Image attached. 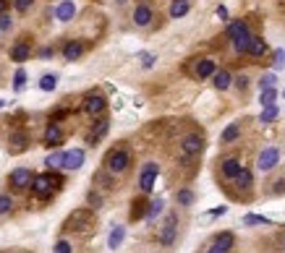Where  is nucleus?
Instances as JSON below:
<instances>
[{
	"mask_svg": "<svg viewBox=\"0 0 285 253\" xmlns=\"http://www.w3.org/2000/svg\"><path fill=\"white\" fill-rule=\"evenodd\" d=\"M50 55H52V50H50V47H44V50L40 52V58H50Z\"/></svg>",
	"mask_w": 285,
	"mask_h": 253,
	"instance_id": "nucleus-50",
	"label": "nucleus"
},
{
	"mask_svg": "<svg viewBox=\"0 0 285 253\" xmlns=\"http://www.w3.org/2000/svg\"><path fill=\"white\" fill-rule=\"evenodd\" d=\"M73 16H76V5H73V0H63V3L55 8V19L58 21H71Z\"/></svg>",
	"mask_w": 285,
	"mask_h": 253,
	"instance_id": "nucleus-18",
	"label": "nucleus"
},
{
	"mask_svg": "<svg viewBox=\"0 0 285 253\" xmlns=\"http://www.w3.org/2000/svg\"><path fill=\"white\" fill-rule=\"evenodd\" d=\"M225 211H228V206H217V209H212V211H209V217H222Z\"/></svg>",
	"mask_w": 285,
	"mask_h": 253,
	"instance_id": "nucleus-46",
	"label": "nucleus"
},
{
	"mask_svg": "<svg viewBox=\"0 0 285 253\" xmlns=\"http://www.w3.org/2000/svg\"><path fill=\"white\" fill-rule=\"evenodd\" d=\"M236 245V235L233 232H220L215 237V243L207 248V253H230Z\"/></svg>",
	"mask_w": 285,
	"mask_h": 253,
	"instance_id": "nucleus-8",
	"label": "nucleus"
},
{
	"mask_svg": "<svg viewBox=\"0 0 285 253\" xmlns=\"http://www.w3.org/2000/svg\"><path fill=\"white\" fill-rule=\"evenodd\" d=\"M13 5H16V11H21V13H24V11H29V8H32V0H13Z\"/></svg>",
	"mask_w": 285,
	"mask_h": 253,
	"instance_id": "nucleus-43",
	"label": "nucleus"
},
{
	"mask_svg": "<svg viewBox=\"0 0 285 253\" xmlns=\"http://www.w3.org/2000/svg\"><path fill=\"white\" fill-rule=\"evenodd\" d=\"M47 170H55V167H63V151H52V154L44 159Z\"/></svg>",
	"mask_w": 285,
	"mask_h": 253,
	"instance_id": "nucleus-31",
	"label": "nucleus"
},
{
	"mask_svg": "<svg viewBox=\"0 0 285 253\" xmlns=\"http://www.w3.org/2000/svg\"><path fill=\"white\" fill-rule=\"evenodd\" d=\"M105 107H108V99H105L102 94H89L84 99V112L92 115V118H94V115H102Z\"/></svg>",
	"mask_w": 285,
	"mask_h": 253,
	"instance_id": "nucleus-11",
	"label": "nucleus"
},
{
	"mask_svg": "<svg viewBox=\"0 0 285 253\" xmlns=\"http://www.w3.org/2000/svg\"><path fill=\"white\" fill-rule=\"evenodd\" d=\"M108 131H110V120L100 118V120H97L94 126H92V131L87 133V144H92V147H94V144L100 141L102 136H108Z\"/></svg>",
	"mask_w": 285,
	"mask_h": 253,
	"instance_id": "nucleus-12",
	"label": "nucleus"
},
{
	"mask_svg": "<svg viewBox=\"0 0 285 253\" xmlns=\"http://www.w3.org/2000/svg\"><path fill=\"white\" fill-rule=\"evenodd\" d=\"M131 165V151L129 149H110L105 154V170L112 172V175H121L129 170Z\"/></svg>",
	"mask_w": 285,
	"mask_h": 253,
	"instance_id": "nucleus-2",
	"label": "nucleus"
},
{
	"mask_svg": "<svg viewBox=\"0 0 285 253\" xmlns=\"http://www.w3.org/2000/svg\"><path fill=\"white\" fill-rule=\"evenodd\" d=\"M87 201H89V206H92V209H100V206H102V196L94 193V190H89V193H87Z\"/></svg>",
	"mask_w": 285,
	"mask_h": 253,
	"instance_id": "nucleus-39",
	"label": "nucleus"
},
{
	"mask_svg": "<svg viewBox=\"0 0 285 253\" xmlns=\"http://www.w3.org/2000/svg\"><path fill=\"white\" fill-rule=\"evenodd\" d=\"M5 8H8V0H0V13H5Z\"/></svg>",
	"mask_w": 285,
	"mask_h": 253,
	"instance_id": "nucleus-51",
	"label": "nucleus"
},
{
	"mask_svg": "<svg viewBox=\"0 0 285 253\" xmlns=\"http://www.w3.org/2000/svg\"><path fill=\"white\" fill-rule=\"evenodd\" d=\"M29 144V136L24 131H13L11 133V151H24Z\"/></svg>",
	"mask_w": 285,
	"mask_h": 253,
	"instance_id": "nucleus-23",
	"label": "nucleus"
},
{
	"mask_svg": "<svg viewBox=\"0 0 285 253\" xmlns=\"http://www.w3.org/2000/svg\"><path fill=\"white\" fill-rule=\"evenodd\" d=\"M157 175H160V167H157L154 162H147L144 167H141V175H139V188L144 190V193H149V190L154 188Z\"/></svg>",
	"mask_w": 285,
	"mask_h": 253,
	"instance_id": "nucleus-7",
	"label": "nucleus"
},
{
	"mask_svg": "<svg viewBox=\"0 0 285 253\" xmlns=\"http://www.w3.org/2000/svg\"><path fill=\"white\" fill-rule=\"evenodd\" d=\"M32 178H34V175H32V170H26V167H16V170L11 172L8 183H11V186L16 188V190H24V188H29V186H32Z\"/></svg>",
	"mask_w": 285,
	"mask_h": 253,
	"instance_id": "nucleus-10",
	"label": "nucleus"
},
{
	"mask_svg": "<svg viewBox=\"0 0 285 253\" xmlns=\"http://www.w3.org/2000/svg\"><path fill=\"white\" fill-rule=\"evenodd\" d=\"M275 73H264V76H262V79H259V89H269V86H275Z\"/></svg>",
	"mask_w": 285,
	"mask_h": 253,
	"instance_id": "nucleus-40",
	"label": "nucleus"
},
{
	"mask_svg": "<svg viewBox=\"0 0 285 253\" xmlns=\"http://www.w3.org/2000/svg\"><path fill=\"white\" fill-rule=\"evenodd\" d=\"M230 84H233V79H230L228 71H215V73H212V86H215L217 91H225Z\"/></svg>",
	"mask_w": 285,
	"mask_h": 253,
	"instance_id": "nucleus-21",
	"label": "nucleus"
},
{
	"mask_svg": "<svg viewBox=\"0 0 285 253\" xmlns=\"http://www.w3.org/2000/svg\"><path fill=\"white\" fill-rule=\"evenodd\" d=\"M233 180H236V186L241 188V190H249V188L254 186V178H251V172L246 170V167H241V172H238Z\"/></svg>",
	"mask_w": 285,
	"mask_h": 253,
	"instance_id": "nucleus-27",
	"label": "nucleus"
},
{
	"mask_svg": "<svg viewBox=\"0 0 285 253\" xmlns=\"http://www.w3.org/2000/svg\"><path fill=\"white\" fill-rule=\"evenodd\" d=\"M283 251H285V240H283Z\"/></svg>",
	"mask_w": 285,
	"mask_h": 253,
	"instance_id": "nucleus-52",
	"label": "nucleus"
},
{
	"mask_svg": "<svg viewBox=\"0 0 285 253\" xmlns=\"http://www.w3.org/2000/svg\"><path fill=\"white\" fill-rule=\"evenodd\" d=\"M0 34H3V32H0Z\"/></svg>",
	"mask_w": 285,
	"mask_h": 253,
	"instance_id": "nucleus-56",
	"label": "nucleus"
},
{
	"mask_svg": "<svg viewBox=\"0 0 285 253\" xmlns=\"http://www.w3.org/2000/svg\"><path fill=\"white\" fill-rule=\"evenodd\" d=\"M42 139H44V144H47V147H58V144L63 141V131H61V126H58V123L52 120L50 126L44 128V136H42Z\"/></svg>",
	"mask_w": 285,
	"mask_h": 253,
	"instance_id": "nucleus-14",
	"label": "nucleus"
},
{
	"mask_svg": "<svg viewBox=\"0 0 285 253\" xmlns=\"http://www.w3.org/2000/svg\"><path fill=\"white\" fill-rule=\"evenodd\" d=\"M11 253H19V251H11Z\"/></svg>",
	"mask_w": 285,
	"mask_h": 253,
	"instance_id": "nucleus-53",
	"label": "nucleus"
},
{
	"mask_svg": "<svg viewBox=\"0 0 285 253\" xmlns=\"http://www.w3.org/2000/svg\"><path fill=\"white\" fill-rule=\"evenodd\" d=\"M236 86H238V89H246V86H249V79H246V76H238V79H236Z\"/></svg>",
	"mask_w": 285,
	"mask_h": 253,
	"instance_id": "nucleus-47",
	"label": "nucleus"
},
{
	"mask_svg": "<svg viewBox=\"0 0 285 253\" xmlns=\"http://www.w3.org/2000/svg\"><path fill=\"white\" fill-rule=\"evenodd\" d=\"M55 86H58V76L47 73V76H42V79H40V89L42 91H52Z\"/></svg>",
	"mask_w": 285,
	"mask_h": 253,
	"instance_id": "nucleus-32",
	"label": "nucleus"
},
{
	"mask_svg": "<svg viewBox=\"0 0 285 253\" xmlns=\"http://www.w3.org/2000/svg\"><path fill=\"white\" fill-rule=\"evenodd\" d=\"M24 86H26V71H24V68H19V71H16V76H13V89H16V91H21Z\"/></svg>",
	"mask_w": 285,
	"mask_h": 253,
	"instance_id": "nucleus-36",
	"label": "nucleus"
},
{
	"mask_svg": "<svg viewBox=\"0 0 285 253\" xmlns=\"http://www.w3.org/2000/svg\"><path fill=\"white\" fill-rule=\"evenodd\" d=\"M238 136H241V123H230V126L222 131V139L220 141L222 144H230V141H236Z\"/></svg>",
	"mask_w": 285,
	"mask_h": 253,
	"instance_id": "nucleus-28",
	"label": "nucleus"
},
{
	"mask_svg": "<svg viewBox=\"0 0 285 253\" xmlns=\"http://www.w3.org/2000/svg\"><path fill=\"white\" fill-rule=\"evenodd\" d=\"M228 37L233 40V47H236L238 52H246V50H249L251 32H249V24H246V21H233V24H228Z\"/></svg>",
	"mask_w": 285,
	"mask_h": 253,
	"instance_id": "nucleus-3",
	"label": "nucleus"
},
{
	"mask_svg": "<svg viewBox=\"0 0 285 253\" xmlns=\"http://www.w3.org/2000/svg\"><path fill=\"white\" fill-rule=\"evenodd\" d=\"M112 175V172H110ZM108 175V170H102V172H97L94 175V183H102V188H115V180H112Z\"/></svg>",
	"mask_w": 285,
	"mask_h": 253,
	"instance_id": "nucleus-33",
	"label": "nucleus"
},
{
	"mask_svg": "<svg viewBox=\"0 0 285 253\" xmlns=\"http://www.w3.org/2000/svg\"><path fill=\"white\" fill-rule=\"evenodd\" d=\"M81 165H84V149L63 151V167H66V170H79Z\"/></svg>",
	"mask_w": 285,
	"mask_h": 253,
	"instance_id": "nucleus-13",
	"label": "nucleus"
},
{
	"mask_svg": "<svg viewBox=\"0 0 285 253\" xmlns=\"http://www.w3.org/2000/svg\"><path fill=\"white\" fill-rule=\"evenodd\" d=\"M275 99H277V89H275V86H269V89H262V94H259V102H262V107H267V105H275Z\"/></svg>",
	"mask_w": 285,
	"mask_h": 253,
	"instance_id": "nucleus-29",
	"label": "nucleus"
},
{
	"mask_svg": "<svg viewBox=\"0 0 285 253\" xmlns=\"http://www.w3.org/2000/svg\"><path fill=\"white\" fill-rule=\"evenodd\" d=\"M81 55H84V44H81L79 40H71L63 47V60H79Z\"/></svg>",
	"mask_w": 285,
	"mask_h": 253,
	"instance_id": "nucleus-20",
	"label": "nucleus"
},
{
	"mask_svg": "<svg viewBox=\"0 0 285 253\" xmlns=\"http://www.w3.org/2000/svg\"><path fill=\"white\" fill-rule=\"evenodd\" d=\"M175 222H178L175 214H168V222H165V227L160 230V237H157V240H160V245H165V248L175 243V232H178Z\"/></svg>",
	"mask_w": 285,
	"mask_h": 253,
	"instance_id": "nucleus-9",
	"label": "nucleus"
},
{
	"mask_svg": "<svg viewBox=\"0 0 285 253\" xmlns=\"http://www.w3.org/2000/svg\"><path fill=\"white\" fill-rule=\"evenodd\" d=\"M29 55H32V47H29L26 42H19L11 47V60H16V63H24Z\"/></svg>",
	"mask_w": 285,
	"mask_h": 253,
	"instance_id": "nucleus-22",
	"label": "nucleus"
},
{
	"mask_svg": "<svg viewBox=\"0 0 285 253\" xmlns=\"http://www.w3.org/2000/svg\"><path fill=\"white\" fill-rule=\"evenodd\" d=\"M277 115H280V110H277V105H267L264 110H262V115H259V123H272Z\"/></svg>",
	"mask_w": 285,
	"mask_h": 253,
	"instance_id": "nucleus-30",
	"label": "nucleus"
},
{
	"mask_svg": "<svg viewBox=\"0 0 285 253\" xmlns=\"http://www.w3.org/2000/svg\"><path fill=\"white\" fill-rule=\"evenodd\" d=\"M147 201H133V209H131V219H141L147 214Z\"/></svg>",
	"mask_w": 285,
	"mask_h": 253,
	"instance_id": "nucleus-35",
	"label": "nucleus"
},
{
	"mask_svg": "<svg viewBox=\"0 0 285 253\" xmlns=\"http://www.w3.org/2000/svg\"><path fill=\"white\" fill-rule=\"evenodd\" d=\"M241 159H236V157H230V159H222V162H220V170H222V175H225V178H228V180H233L236 178V175L238 172H241Z\"/></svg>",
	"mask_w": 285,
	"mask_h": 253,
	"instance_id": "nucleus-16",
	"label": "nucleus"
},
{
	"mask_svg": "<svg viewBox=\"0 0 285 253\" xmlns=\"http://www.w3.org/2000/svg\"><path fill=\"white\" fill-rule=\"evenodd\" d=\"M283 97H285V89H283Z\"/></svg>",
	"mask_w": 285,
	"mask_h": 253,
	"instance_id": "nucleus-54",
	"label": "nucleus"
},
{
	"mask_svg": "<svg viewBox=\"0 0 285 253\" xmlns=\"http://www.w3.org/2000/svg\"><path fill=\"white\" fill-rule=\"evenodd\" d=\"M217 71L215 68V60H209V58H201L199 63H197V68H194V76H197L199 81H204V79H209Z\"/></svg>",
	"mask_w": 285,
	"mask_h": 253,
	"instance_id": "nucleus-15",
	"label": "nucleus"
},
{
	"mask_svg": "<svg viewBox=\"0 0 285 253\" xmlns=\"http://www.w3.org/2000/svg\"><path fill=\"white\" fill-rule=\"evenodd\" d=\"M8 29H11V19L5 13H0V32H8Z\"/></svg>",
	"mask_w": 285,
	"mask_h": 253,
	"instance_id": "nucleus-45",
	"label": "nucleus"
},
{
	"mask_svg": "<svg viewBox=\"0 0 285 253\" xmlns=\"http://www.w3.org/2000/svg\"><path fill=\"white\" fill-rule=\"evenodd\" d=\"M277 162H280V149L277 147H267V149H262V154L257 159V167L262 172H269V170H275Z\"/></svg>",
	"mask_w": 285,
	"mask_h": 253,
	"instance_id": "nucleus-6",
	"label": "nucleus"
},
{
	"mask_svg": "<svg viewBox=\"0 0 285 253\" xmlns=\"http://www.w3.org/2000/svg\"><path fill=\"white\" fill-rule=\"evenodd\" d=\"M123 240H126V227H123V225H115V227L110 230V235H108V248H110V251L121 248Z\"/></svg>",
	"mask_w": 285,
	"mask_h": 253,
	"instance_id": "nucleus-19",
	"label": "nucleus"
},
{
	"mask_svg": "<svg viewBox=\"0 0 285 253\" xmlns=\"http://www.w3.org/2000/svg\"><path fill=\"white\" fill-rule=\"evenodd\" d=\"M243 225H272V219L259 217V214H246V217H243Z\"/></svg>",
	"mask_w": 285,
	"mask_h": 253,
	"instance_id": "nucleus-34",
	"label": "nucleus"
},
{
	"mask_svg": "<svg viewBox=\"0 0 285 253\" xmlns=\"http://www.w3.org/2000/svg\"><path fill=\"white\" fill-rule=\"evenodd\" d=\"M249 55H254V58H262L267 52V42L262 40V37H251V42H249Z\"/></svg>",
	"mask_w": 285,
	"mask_h": 253,
	"instance_id": "nucleus-25",
	"label": "nucleus"
},
{
	"mask_svg": "<svg viewBox=\"0 0 285 253\" xmlns=\"http://www.w3.org/2000/svg\"><path fill=\"white\" fill-rule=\"evenodd\" d=\"M32 193L37 198H42V201H47V198L52 196V190H55V186H52V178H50V172H44V175H34L32 178Z\"/></svg>",
	"mask_w": 285,
	"mask_h": 253,
	"instance_id": "nucleus-4",
	"label": "nucleus"
},
{
	"mask_svg": "<svg viewBox=\"0 0 285 253\" xmlns=\"http://www.w3.org/2000/svg\"><path fill=\"white\" fill-rule=\"evenodd\" d=\"M217 16H220V19H228V8H225V5H220V8H217Z\"/></svg>",
	"mask_w": 285,
	"mask_h": 253,
	"instance_id": "nucleus-49",
	"label": "nucleus"
},
{
	"mask_svg": "<svg viewBox=\"0 0 285 253\" xmlns=\"http://www.w3.org/2000/svg\"><path fill=\"white\" fill-rule=\"evenodd\" d=\"M162 209H165V201H162V198H154V201L147 206V214H144V219H147V222H154V219L162 214Z\"/></svg>",
	"mask_w": 285,
	"mask_h": 253,
	"instance_id": "nucleus-26",
	"label": "nucleus"
},
{
	"mask_svg": "<svg viewBox=\"0 0 285 253\" xmlns=\"http://www.w3.org/2000/svg\"><path fill=\"white\" fill-rule=\"evenodd\" d=\"M189 8H191L189 0H173V3H170V19L186 16V13H189Z\"/></svg>",
	"mask_w": 285,
	"mask_h": 253,
	"instance_id": "nucleus-24",
	"label": "nucleus"
},
{
	"mask_svg": "<svg viewBox=\"0 0 285 253\" xmlns=\"http://www.w3.org/2000/svg\"><path fill=\"white\" fill-rule=\"evenodd\" d=\"M154 55H152V52H144V55H141V65H144V68H152L154 65Z\"/></svg>",
	"mask_w": 285,
	"mask_h": 253,
	"instance_id": "nucleus-44",
	"label": "nucleus"
},
{
	"mask_svg": "<svg viewBox=\"0 0 285 253\" xmlns=\"http://www.w3.org/2000/svg\"><path fill=\"white\" fill-rule=\"evenodd\" d=\"M13 209V198L8 193H0V214H11Z\"/></svg>",
	"mask_w": 285,
	"mask_h": 253,
	"instance_id": "nucleus-38",
	"label": "nucleus"
},
{
	"mask_svg": "<svg viewBox=\"0 0 285 253\" xmlns=\"http://www.w3.org/2000/svg\"><path fill=\"white\" fill-rule=\"evenodd\" d=\"M55 253H73V245L68 240H58L55 243Z\"/></svg>",
	"mask_w": 285,
	"mask_h": 253,
	"instance_id": "nucleus-42",
	"label": "nucleus"
},
{
	"mask_svg": "<svg viewBox=\"0 0 285 253\" xmlns=\"http://www.w3.org/2000/svg\"><path fill=\"white\" fill-rule=\"evenodd\" d=\"M178 204H181V206H191L194 204V193H191V190L189 188H183V190H178Z\"/></svg>",
	"mask_w": 285,
	"mask_h": 253,
	"instance_id": "nucleus-37",
	"label": "nucleus"
},
{
	"mask_svg": "<svg viewBox=\"0 0 285 253\" xmlns=\"http://www.w3.org/2000/svg\"><path fill=\"white\" fill-rule=\"evenodd\" d=\"M92 227H94L92 209H76L63 222V230H68V232H87V230H92Z\"/></svg>",
	"mask_w": 285,
	"mask_h": 253,
	"instance_id": "nucleus-1",
	"label": "nucleus"
},
{
	"mask_svg": "<svg viewBox=\"0 0 285 253\" xmlns=\"http://www.w3.org/2000/svg\"><path fill=\"white\" fill-rule=\"evenodd\" d=\"M0 253H3V251H0Z\"/></svg>",
	"mask_w": 285,
	"mask_h": 253,
	"instance_id": "nucleus-55",
	"label": "nucleus"
},
{
	"mask_svg": "<svg viewBox=\"0 0 285 253\" xmlns=\"http://www.w3.org/2000/svg\"><path fill=\"white\" fill-rule=\"evenodd\" d=\"M272 65L280 71V68H285V50H275V60H272Z\"/></svg>",
	"mask_w": 285,
	"mask_h": 253,
	"instance_id": "nucleus-41",
	"label": "nucleus"
},
{
	"mask_svg": "<svg viewBox=\"0 0 285 253\" xmlns=\"http://www.w3.org/2000/svg\"><path fill=\"white\" fill-rule=\"evenodd\" d=\"M152 8L149 5H136V11H133V24L136 26H149L152 24Z\"/></svg>",
	"mask_w": 285,
	"mask_h": 253,
	"instance_id": "nucleus-17",
	"label": "nucleus"
},
{
	"mask_svg": "<svg viewBox=\"0 0 285 253\" xmlns=\"http://www.w3.org/2000/svg\"><path fill=\"white\" fill-rule=\"evenodd\" d=\"M275 193H285V183H283V180L275 183Z\"/></svg>",
	"mask_w": 285,
	"mask_h": 253,
	"instance_id": "nucleus-48",
	"label": "nucleus"
},
{
	"mask_svg": "<svg viewBox=\"0 0 285 253\" xmlns=\"http://www.w3.org/2000/svg\"><path fill=\"white\" fill-rule=\"evenodd\" d=\"M201 149H204V136H199V133H189V136L181 141V154H183V159L197 157Z\"/></svg>",
	"mask_w": 285,
	"mask_h": 253,
	"instance_id": "nucleus-5",
	"label": "nucleus"
}]
</instances>
